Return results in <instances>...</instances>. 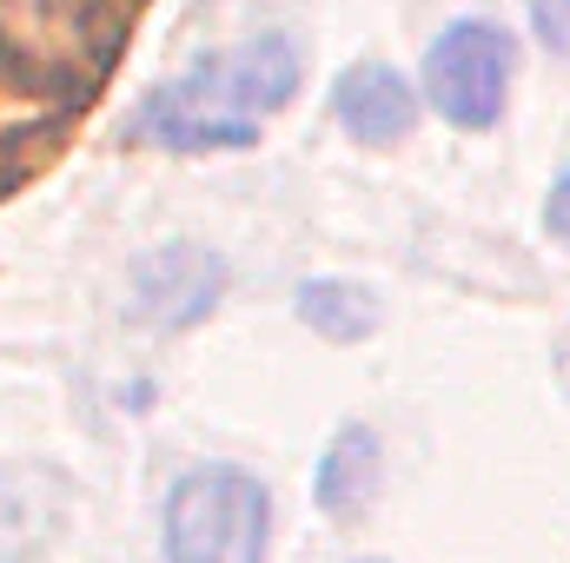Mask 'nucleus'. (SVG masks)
Masks as SVG:
<instances>
[{"instance_id":"nucleus-7","label":"nucleus","mask_w":570,"mask_h":563,"mask_svg":"<svg viewBox=\"0 0 570 563\" xmlns=\"http://www.w3.org/2000/svg\"><path fill=\"white\" fill-rule=\"evenodd\" d=\"M298 318L318 338H332V345H358V338L379 332L385 305H379L372 285H358V279H305L298 285Z\"/></svg>"},{"instance_id":"nucleus-1","label":"nucleus","mask_w":570,"mask_h":563,"mask_svg":"<svg viewBox=\"0 0 570 563\" xmlns=\"http://www.w3.org/2000/svg\"><path fill=\"white\" fill-rule=\"evenodd\" d=\"M298 93V47L285 33H253L226 53H206L193 73L140 100V134L166 152L253 146L259 127Z\"/></svg>"},{"instance_id":"nucleus-5","label":"nucleus","mask_w":570,"mask_h":563,"mask_svg":"<svg viewBox=\"0 0 570 563\" xmlns=\"http://www.w3.org/2000/svg\"><path fill=\"white\" fill-rule=\"evenodd\" d=\"M332 120H338L358 146H392L419 127V93H412V80H405L399 67L358 60V67H345L338 87H332Z\"/></svg>"},{"instance_id":"nucleus-10","label":"nucleus","mask_w":570,"mask_h":563,"mask_svg":"<svg viewBox=\"0 0 570 563\" xmlns=\"http://www.w3.org/2000/svg\"><path fill=\"white\" fill-rule=\"evenodd\" d=\"M544 233L570 253V166H564V179L551 186V199H544Z\"/></svg>"},{"instance_id":"nucleus-2","label":"nucleus","mask_w":570,"mask_h":563,"mask_svg":"<svg viewBox=\"0 0 570 563\" xmlns=\"http://www.w3.org/2000/svg\"><path fill=\"white\" fill-rule=\"evenodd\" d=\"M166 563H266L273 551V497L239 464H193L166 491L159 517Z\"/></svg>"},{"instance_id":"nucleus-4","label":"nucleus","mask_w":570,"mask_h":563,"mask_svg":"<svg viewBox=\"0 0 570 563\" xmlns=\"http://www.w3.org/2000/svg\"><path fill=\"white\" fill-rule=\"evenodd\" d=\"M226 292V259L206 246H159L134 266V312L159 332L199 325Z\"/></svg>"},{"instance_id":"nucleus-6","label":"nucleus","mask_w":570,"mask_h":563,"mask_svg":"<svg viewBox=\"0 0 570 563\" xmlns=\"http://www.w3.org/2000/svg\"><path fill=\"white\" fill-rule=\"evenodd\" d=\"M379 484H385V444H379V431H372V424H345V431L325 444L318 477H312L318 511L358 517V511L379 497Z\"/></svg>"},{"instance_id":"nucleus-3","label":"nucleus","mask_w":570,"mask_h":563,"mask_svg":"<svg viewBox=\"0 0 570 563\" xmlns=\"http://www.w3.org/2000/svg\"><path fill=\"white\" fill-rule=\"evenodd\" d=\"M518 47L498 20H451L425 47V100L464 134H484L504 120Z\"/></svg>"},{"instance_id":"nucleus-8","label":"nucleus","mask_w":570,"mask_h":563,"mask_svg":"<svg viewBox=\"0 0 570 563\" xmlns=\"http://www.w3.org/2000/svg\"><path fill=\"white\" fill-rule=\"evenodd\" d=\"M53 531V511H20V504H0V563H20L27 551H40Z\"/></svg>"},{"instance_id":"nucleus-9","label":"nucleus","mask_w":570,"mask_h":563,"mask_svg":"<svg viewBox=\"0 0 570 563\" xmlns=\"http://www.w3.org/2000/svg\"><path fill=\"white\" fill-rule=\"evenodd\" d=\"M531 27L551 53H570V0H531Z\"/></svg>"}]
</instances>
